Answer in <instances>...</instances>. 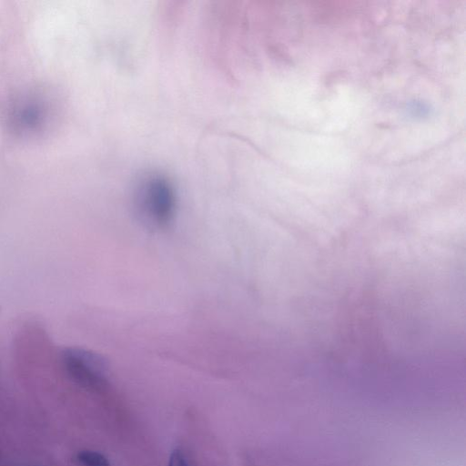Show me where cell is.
Segmentation results:
<instances>
[{
	"label": "cell",
	"mask_w": 466,
	"mask_h": 466,
	"mask_svg": "<svg viewBox=\"0 0 466 466\" xmlns=\"http://www.w3.org/2000/svg\"><path fill=\"white\" fill-rule=\"evenodd\" d=\"M135 187L136 202L145 218L153 225L163 228L174 218L177 193L170 176L154 162L140 165Z\"/></svg>",
	"instance_id": "cell-1"
},
{
	"label": "cell",
	"mask_w": 466,
	"mask_h": 466,
	"mask_svg": "<svg viewBox=\"0 0 466 466\" xmlns=\"http://www.w3.org/2000/svg\"><path fill=\"white\" fill-rule=\"evenodd\" d=\"M62 361L70 377L82 387L101 391L108 384V365L99 354L79 347L65 348Z\"/></svg>",
	"instance_id": "cell-2"
},
{
	"label": "cell",
	"mask_w": 466,
	"mask_h": 466,
	"mask_svg": "<svg viewBox=\"0 0 466 466\" xmlns=\"http://www.w3.org/2000/svg\"><path fill=\"white\" fill-rule=\"evenodd\" d=\"M282 115H283V119H284V123H285V127H286V129L288 131V134H289L291 141H293L294 132L295 131L297 132V130H296V127H295V124H294V120H293V116H292L290 109H282ZM293 147H292V148ZM285 148L287 150H289V152H288V151L285 152L284 150H282L281 147H279V149L282 150L280 152L284 155V157H285V159H286V161L288 163L289 167L296 169L297 171L306 172L308 174L319 176V177H329V178H350V179H356V178L371 177V176L338 177V176H332V175L318 173V172H314V171L309 170L307 168H303V167H299L298 161L294 159L293 152L290 151L287 147Z\"/></svg>",
	"instance_id": "cell-3"
},
{
	"label": "cell",
	"mask_w": 466,
	"mask_h": 466,
	"mask_svg": "<svg viewBox=\"0 0 466 466\" xmlns=\"http://www.w3.org/2000/svg\"><path fill=\"white\" fill-rule=\"evenodd\" d=\"M76 461L82 466H110L106 456L94 451H81L76 454Z\"/></svg>",
	"instance_id": "cell-4"
},
{
	"label": "cell",
	"mask_w": 466,
	"mask_h": 466,
	"mask_svg": "<svg viewBox=\"0 0 466 466\" xmlns=\"http://www.w3.org/2000/svg\"><path fill=\"white\" fill-rule=\"evenodd\" d=\"M168 466H188L187 458L181 450L176 449L172 451Z\"/></svg>",
	"instance_id": "cell-5"
}]
</instances>
